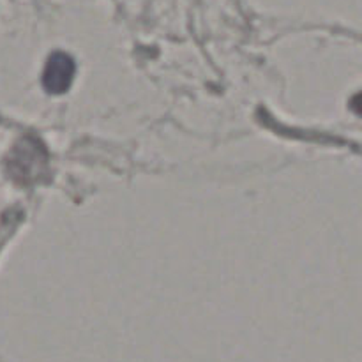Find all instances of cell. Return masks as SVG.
I'll return each mask as SVG.
<instances>
[{"instance_id": "obj_1", "label": "cell", "mask_w": 362, "mask_h": 362, "mask_svg": "<svg viewBox=\"0 0 362 362\" xmlns=\"http://www.w3.org/2000/svg\"><path fill=\"white\" fill-rule=\"evenodd\" d=\"M74 60L64 52H55L49 55L42 73V85L49 94H64L71 87L74 78Z\"/></svg>"}]
</instances>
